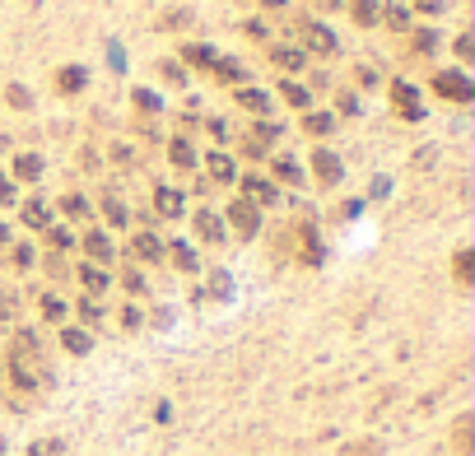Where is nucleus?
<instances>
[{
    "mask_svg": "<svg viewBox=\"0 0 475 456\" xmlns=\"http://www.w3.org/2000/svg\"><path fill=\"white\" fill-rule=\"evenodd\" d=\"M103 317H108V312H103L98 298H79V322H84V331H98Z\"/></svg>",
    "mask_w": 475,
    "mask_h": 456,
    "instance_id": "38",
    "label": "nucleus"
},
{
    "mask_svg": "<svg viewBox=\"0 0 475 456\" xmlns=\"http://www.w3.org/2000/svg\"><path fill=\"white\" fill-rule=\"evenodd\" d=\"M52 89L61 93V98H75V93L88 89V70H84V66H61V70L52 75Z\"/></svg>",
    "mask_w": 475,
    "mask_h": 456,
    "instance_id": "12",
    "label": "nucleus"
},
{
    "mask_svg": "<svg viewBox=\"0 0 475 456\" xmlns=\"http://www.w3.org/2000/svg\"><path fill=\"white\" fill-rule=\"evenodd\" d=\"M210 79L214 84H238V89H243L247 84V66L238 61V56H219V61L210 66Z\"/></svg>",
    "mask_w": 475,
    "mask_h": 456,
    "instance_id": "18",
    "label": "nucleus"
},
{
    "mask_svg": "<svg viewBox=\"0 0 475 456\" xmlns=\"http://www.w3.org/2000/svg\"><path fill=\"white\" fill-rule=\"evenodd\" d=\"M377 19H387V28H391V33H401V37L415 28V14H410V5H401V0H391V5L377 14Z\"/></svg>",
    "mask_w": 475,
    "mask_h": 456,
    "instance_id": "28",
    "label": "nucleus"
},
{
    "mask_svg": "<svg viewBox=\"0 0 475 456\" xmlns=\"http://www.w3.org/2000/svg\"><path fill=\"white\" fill-rule=\"evenodd\" d=\"M47 270H52L56 279H66V275H70V270H66V261H61V256H52V261H47Z\"/></svg>",
    "mask_w": 475,
    "mask_h": 456,
    "instance_id": "59",
    "label": "nucleus"
},
{
    "mask_svg": "<svg viewBox=\"0 0 475 456\" xmlns=\"http://www.w3.org/2000/svg\"><path fill=\"white\" fill-rule=\"evenodd\" d=\"M294 33H299V52L303 56H336L340 52V37L326 28V23H317V19H308V14H294Z\"/></svg>",
    "mask_w": 475,
    "mask_h": 456,
    "instance_id": "1",
    "label": "nucleus"
},
{
    "mask_svg": "<svg viewBox=\"0 0 475 456\" xmlns=\"http://www.w3.org/2000/svg\"><path fill=\"white\" fill-rule=\"evenodd\" d=\"M224 223H233V228H238V238H243V242H252V238L261 233V210H256V205H247L243 196H238V201H229V210H224Z\"/></svg>",
    "mask_w": 475,
    "mask_h": 456,
    "instance_id": "6",
    "label": "nucleus"
},
{
    "mask_svg": "<svg viewBox=\"0 0 475 456\" xmlns=\"http://www.w3.org/2000/svg\"><path fill=\"white\" fill-rule=\"evenodd\" d=\"M265 56H270V66H275V70H285V79H289V75H299V70L308 66V56H303L294 42H275Z\"/></svg>",
    "mask_w": 475,
    "mask_h": 456,
    "instance_id": "13",
    "label": "nucleus"
},
{
    "mask_svg": "<svg viewBox=\"0 0 475 456\" xmlns=\"http://www.w3.org/2000/svg\"><path fill=\"white\" fill-rule=\"evenodd\" d=\"M336 112H340V117H364V103H359L354 89H340L336 93Z\"/></svg>",
    "mask_w": 475,
    "mask_h": 456,
    "instance_id": "42",
    "label": "nucleus"
},
{
    "mask_svg": "<svg viewBox=\"0 0 475 456\" xmlns=\"http://www.w3.org/2000/svg\"><path fill=\"white\" fill-rule=\"evenodd\" d=\"M191 223H196V242H205V247H219L224 238H229V223H224V214H214L210 205H200Z\"/></svg>",
    "mask_w": 475,
    "mask_h": 456,
    "instance_id": "10",
    "label": "nucleus"
},
{
    "mask_svg": "<svg viewBox=\"0 0 475 456\" xmlns=\"http://www.w3.org/2000/svg\"><path fill=\"white\" fill-rule=\"evenodd\" d=\"M280 103L285 107H294V112H308L312 107V93H308V84H299V79H280Z\"/></svg>",
    "mask_w": 475,
    "mask_h": 456,
    "instance_id": "25",
    "label": "nucleus"
},
{
    "mask_svg": "<svg viewBox=\"0 0 475 456\" xmlns=\"http://www.w3.org/2000/svg\"><path fill=\"white\" fill-rule=\"evenodd\" d=\"M126 256H131V261H140V266H159V261H164V238L149 233V228H140V233L126 242Z\"/></svg>",
    "mask_w": 475,
    "mask_h": 456,
    "instance_id": "9",
    "label": "nucleus"
},
{
    "mask_svg": "<svg viewBox=\"0 0 475 456\" xmlns=\"http://www.w3.org/2000/svg\"><path fill=\"white\" fill-rule=\"evenodd\" d=\"M61 349L66 354H75V358H84L88 349H93V331H84V326H61Z\"/></svg>",
    "mask_w": 475,
    "mask_h": 456,
    "instance_id": "23",
    "label": "nucleus"
},
{
    "mask_svg": "<svg viewBox=\"0 0 475 456\" xmlns=\"http://www.w3.org/2000/svg\"><path fill=\"white\" fill-rule=\"evenodd\" d=\"M391 112H396L401 122H424V98L415 84L406 79H391Z\"/></svg>",
    "mask_w": 475,
    "mask_h": 456,
    "instance_id": "5",
    "label": "nucleus"
},
{
    "mask_svg": "<svg viewBox=\"0 0 475 456\" xmlns=\"http://www.w3.org/2000/svg\"><path fill=\"white\" fill-rule=\"evenodd\" d=\"M308 163H312V177H317V187H321V191H336V187L345 182V163H340V158H336L326 145H317V149H312V158H308Z\"/></svg>",
    "mask_w": 475,
    "mask_h": 456,
    "instance_id": "4",
    "label": "nucleus"
},
{
    "mask_svg": "<svg viewBox=\"0 0 475 456\" xmlns=\"http://www.w3.org/2000/svg\"><path fill=\"white\" fill-rule=\"evenodd\" d=\"M61 214H66V219H88L93 205H88V196H79V191H66V196H61Z\"/></svg>",
    "mask_w": 475,
    "mask_h": 456,
    "instance_id": "35",
    "label": "nucleus"
},
{
    "mask_svg": "<svg viewBox=\"0 0 475 456\" xmlns=\"http://www.w3.org/2000/svg\"><path fill=\"white\" fill-rule=\"evenodd\" d=\"M452 452L457 456H471V414H462V419L452 423Z\"/></svg>",
    "mask_w": 475,
    "mask_h": 456,
    "instance_id": "39",
    "label": "nucleus"
},
{
    "mask_svg": "<svg viewBox=\"0 0 475 456\" xmlns=\"http://www.w3.org/2000/svg\"><path fill=\"white\" fill-rule=\"evenodd\" d=\"M429 89L438 93L442 103H471L475 98V79L466 75L462 66H442V70L429 75Z\"/></svg>",
    "mask_w": 475,
    "mask_h": 456,
    "instance_id": "2",
    "label": "nucleus"
},
{
    "mask_svg": "<svg viewBox=\"0 0 475 456\" xmlns=\"http://www.w3.org/2000/svg\"><path fill=\"white\" fill-rule=\"evenodd\" d=\"M299 131L312 135V140H321V135H331L336 131V112H321V107H308L299 117Z\"/></svg>",
    "mask_w": 475,
    "mask_h": 456,
    "instance_id": "20",
    "label": "nucleus"
},
{
    "mask_svg": "<svg viewBox=\"0 0 475 456\" xmlns=\"http://www.w3.org/2000/svg\"><path fill=\"white\" fill-rule=\"evenodd\" d=\"M438 42H442V33H438V28H410V33H406V52L415 56V61L433 56V52H438Z\"/></svg>",
    "mask_w": 475,
    "mask_h": 456,
    "instance_id": "17",
    "label": "nucleus"
},
{
    "mask_svg": "<svg viewBox=\"0 0 475 456\" xmlns=\"http://www.w3.org/2000/svg\"><path fill=\"white\" fill-rule=\"evenodd\" d=\"M471 270H475V252H471V247H457V256H452V279H457V289H471Z\"/></svg>",
    "mask_w": 475,
    "mask_h": 456,
    "instance_id": "30",
    "label": "nucleus"
},
{
    "mask_svg": "<svg viewBox=\"0 0 475 456\" xmlns=\"http://www.w3.org/2000/svg\"><path fill=\"white\" fill-rule=\"evenodd\" d=\"M447 0H410V14H442Z\"/></svg>",
    "mask_w": 475,
    "mask_h": 456,
    "instance_id": "52",
    "label": "nucleus"
},
{
    "mask_svg": "<svg viewBox=\"0 0 475 456\" xmlns=\"http://www.w3.org/2000/svg\"><path fill=\"white\" fill-rule=\"evenodd\" d=\"M168 163H173L177 173H191V168H196V145H191L187 135H173V140H168Z\"/></svg>",
    "mask_w": 475,
    "mask_h": 456,
    "instance_id": "24",
    "label": "nucleus"
},
{
    "mask_svg": "<svg viewBox=\"0 0 475 456\" xmlns=\"http://www.w3.org/2000/svg\"><path fill=\"white\" fill-rule=\"evenodd\" d=\"M0 247H10V223H0Z\"/></svg>",
    "mask_w": 475,
    "mask_h": 456,
    "instance_id": "61",
    "label": "nucleus"
},
{
    "mask_svg": "<svg viewBox=\"0 0 475 456\" xmlns=\"http://www.w3.org/2000/svg\"><path fill=\"white\" fill-rule=\"evenodd\" d=\"M243 33L252 37V42H265V37H270V23H265V19H256V14H252V19H243Z\"/></svg>",
    "mask_w": 475,
    "mask_h": 456,
    "instance_id": "46",
    "label": "nucleus"
},
{
    "mask_svg": "<svg viewBox=\"0 0 475 456\" xmlns=\"http://www.w3.org/2000/svg\"><path fill=\"white\" fill-rule=\"evenodd\" d=\"M140 322H144L140 308H135V303H126V308H122V326H126V331H140Z\"/></svg>",
    "mask_w": 475,
    "mask_h": 456,
    "instance_id": "54",
    "label": "nucleus"
},
{
    "mask_svg": "<svg viewBox=\"0 0 475 456\" xmlns=\"http://www.w3.org/2000/svg\"><path fill=\"white\" fill-rule=\"evenodd\" d=\"M149 205H154L159 219H182V210H187V191L182 187H154Z\"/></svg>",
    "mask_w": 475,
    "mask_h": 456,
    "instance_id": "11",
    "label": "nucleus"
},
{
    "mask_svg": "<svg viewBox=\"0 0 475 456\" xmlns=\"http://www.w3.org/2000/svg\"><path fill=\"white\" fill-rule=\"evenodd\" d=\"M312 5H317V10H321V5H326V10H331V5H340V0H312Z\"/></svg>",
    "mask_w": 475,
    "mask_h": 456,
    "instance_id": "62",
    "label": "nucleus"
},
{
    "mask_svg": "<svg viewBox=\"0 0 475 456\" xmlns=\"http://www.w3.org/2000/svg\"><path fill=\"white\" fill-rule=\"evenodd\" d=\"M28 456H66V443L61 438H42V443L28 447Z\"/></svg>",
    "mask_w": 475,
    "mask_h": 456,
    "instance_id": "45",
    "label": "nucleus"
},
{
    "mask_svg": "<svg viewBox=\"0 0 475 456\" xmlns=\"http://www.w3.org/2000/svg\"><path fill=\"white\" fill-rule=\"evenodd\" d=\"M191 23H196V10H187V5H182V10H164V14H159V28H164V33L191 28Z\"/></svg>",
    "mask_w": 475,
    "mask_h": 456,
    "instance_id": "34",
    "label": "nucleus"
},
{
    "mask_svg": "<svg viewBox=\"0 0 475 456\" xmlns=\"http://www.w3.org/2000/svg\"><path fill=\"white\" fill-rule=\"evenodd\" d=\"M261 5H265L270 14H285V10H289V0H261Z\"/></svg>",
    "mask_w": 475,
    "mask_h": 456,
    "instance_id": "60",
    "label": "nucleus"
},
{
    "mask_svg": "<svg viewBox=\"0 0 475 456\" xmlns=\"http://www.w3.org/2000/svg\"><path fill=\"white\" fill-rule=\"evenodd\" d=\"M317 89H331V79H326V70H317V75H312V84H308V93H317Z\"/></svg>",
    "mask_w": 475,
    "mask_h": 456,
    "instance_id": "58",
    "label": "nucleus"
},
{
    "mask_svg": "<svg viewBox=\"0 0 475 456\" xmlns=\"http://www.w3.org/2000/svg\"><path fill=\"white\" fill-rule=\"evenodd\" d=\"M233 98H238V107L243 112H252V117H261V122H270V93H261L256 84H243V89H233Z\"/></svg>",
    "mask_w": 475,
    "mask_h": 456,
    "instance_id": "14",
    "label": "nucleus"
},
{
    "mask_svg": "<svg viewBox=\"0 0 475 456\" xmlns=\"http://www.w3.org/2000/svg\"><path fill=\"white\" fill-rule=\"evenodd\" d=\"M377 14H382V5H377V0H350V19L359 23V28H377Z\"/></svg>",
    "mask_w": 475,
    "mask_h": 456,
    "instance_id": "29",
    "label": "nucleus"
},
{
    "mask_svg": "<svg viewBox=\"0 0 475 456\" xmlns=\"http://www.w3.org/2000/svg\"><path fill=\"white\" fill-rule=\"evenodd\" d=\"M14 312H19V298H14V293H0V322H10Z\"/></svg>",
    "mask_w": 475,
    "mask_h": 456,
    "instance_id": "56",
    "label": "nucleus"
},
{
    "mask_svg": "<svg viewBox=\"0 0 475 456\" xmlns=\"http://www.w3.org/2000/svg\"><path fill=\"white\" fill-rule=\"evenodd\" d=\"M122 289L131 293V298H135V293H144V275H140L135 266H131V270H122Z\"/></svg>",
    "mask_w": 475,
    "mask_h": 456,
    "instance_id": "48",
    "label": "nucleus"
},
{
    "mask_svg": "<svg viewBox=\"0 0 475 456\" xmlns=\"http://www.w3.org/2000/svg\"><path fill=\"white\" fill-rule=\"evenodd\" d=\"M233 187L243 191V201L256 205V210H270V205H280V187L270 177H261V173H247V177H238Z\"/></svg>",
    "mask_w": 475,
    "mask_h": 456,
    "instance_id": "3",
    "label": "nucleus"
},
{
    "mask_svg": "<svg viewBox=\"0 0 475 456\" xmlns=\"http://www.w3.org/2000/svg\"><path fill=\"white\" fill-rule=\"evenodd\" d=\"M131 107L144 112V117H159V112H164V98H159L154 89H135V93H131Z\"/></svg>",
    "mask_w": 475,
    "mask_h": 456,
    "instance_id": "37",
    "label": "nucleus"
},
{
    "mask_svg": "<svg viewBox=\"0 0 475 456\" xmlns=\"http://www.w3.org/2000/svg\"><path fill=\"white\" fill-rule=\"evenodd\" d=\"M0 456H5V438H0Z\"/></svg>",
    "mask_w": 475,
    "mask_h": 456,
    "instance_id": "63",
    "label": "nucleus"
},
{
    "mask_svg": "<svg viewBox=\"0 0 475 456\" xmlns=\"http://www.w3.org/2000/svg\"><path fill=\"white\" fill-rule=\"evenodd\" d=\"M5 103H10L14 112H33V89H28V84H19V79H14V84H5Z\"/></svg>",
    "mask_w": 475,
    "mask_h": 456,
    "instance_id": "33",
    "label": "nucleus"
},
{
    "mask_svg": "<svg viewBox=\"0 0 475 456\" xmlns=\"http://www.w3.org/2000/svg\"><path fill=\"white\" fill-rule=\"evenodd\" d=\"M42 173H47V163H42V154H33V149L14 154V163H10V182H38Z\"/></svg>",
    "mask_w": 475,
    "mask_h": 456,
    "instance_id": "16",
    "label": "nucleus"
},
{
    "mask_svg": "<svg viewBox=\"0 0 475 456\" xmlns=\"http://www.w3.org/2000/svg\"><path fill=\"white\" fill-rule=\"evenodd\" d=\"M238 154H243V158H252V163H256V158H265V154H270V145H265V140H261L256 131H247L243 140H238Z\"/></svg>",
    "mask_w": 475,
    "mask_h": 456,
    "instance_id": "40",
    "label": "nucleus"
},
{
    "mask_svg": "<svg viewBox=\"0 0 475 456\" xmlns=\"http://www.w3.org/2000/svg\"><path fill=\"white\" fill-rule=\"evenodd\" d=\"M47 247H52V252L61 256V252H75V247H79V238L70 233V228H61V223H52V228H47Z\"/></svg>",
    "mask_w": 475,
    "mask_h": 456,
    "instance_id": "36",
    "label": "nucleus"
},
{
    "mask_svg": "<svg viewBox=\"0 0 475 456\" xmlns=\"http://www.w3.org/2000/svg\"><path fill=\"white\" fill-rule=\"evenodd\" d=\"M294 252H299L303 266H321V261H326V242H321V233L312 223H299V228H294Z\"/></svg>",
    "mask_w": 475,
    "mask_h": 456,
    "instance_id": "7",
    "label": "nucleus"
},
{
    "mask_svg": "<svg viewBox=\"0 0 475 456\" xmlns=\"http://www.w3.org/2000/svg\"><path fill=\"white\" fill-rule=\"evenodd\" d=\"M350 79H354V84H364V89H373V84H377V70H373V66H364V61H359V66L350 70Z\"/></svg>",
    "mask_w": 475,
    "mask_h": 456,
    "instance_id": "50",
    "label": "nucleus"
},
{
    "mask_svg": "<svg viewBox=\"0 0 475 456\" xmlns=\"http://www.w3.org/2000/svg\"><path fill=\"white\" fill-rule=\"evenodd\" d=\"M205 131H210L214 140H229V135H233V126L224 122V117H210V122H205Z\"/></svg>",
    "mask_w": 475,
    "mask_h": 456,
    "instance_id": "55",
    "label": "nucleus"
},
{
    "mask_svg": "<svg viewBox=\"0 0 475 456\" xmlns=\"http://www.w3.org/2000/svg\"><path fill=\"white\" fill-rule=\"evenodd\" d=\"M159 75H164L168 84H187V66H182V61H173V56H164V61H159Z\"/></svg>",
    "mask_w": 475,
    "mask_h": 456,
    "instance_id": "44",
    "label": "nucleus"
},
{
    "mask_svg": "<svg viewBox=\"0 0 475 456\" xmlns=\"http://www.w3.org/2000/svg\"><path fill=\"white\" fill-rule=\"evenodd\" d=\"M164 256L182 270V275H196V270H200V256H196V247H191V242H168Z\"/></svg>",
    "mask_w": 475,
    "mask_h": 456,
    "instance_id": "26",
    "label": "nucleus"
},
{
    "mask_svg": "<svg viewBox=\"0 0 475 456\" xmlns=\"http://www.w3.org/2000/svg\"><path fill=\"white\" fill-rule=\"evenodd\" d=\"M177 56H182V66H187V70L191 66H196V70H210L224 52H214V47H205V42H182V47H177Z\"/></svg>",
    "mask_w": 475,
    "mask_h": 456,
    "instance_id": "19",
    "label": "nucleus"
},
{
    "mask_svg": "<svg viewBox=\"0 0 475 456\" xmlns=\"http://www.w3.org/2000/svg\"><path fill=\"white\" fill-rule=\"evenodd\" d=\"M19 223H23V228H33V233H47V228H52V205H47V201L19 205Z\"/></svg>",
    "mask_w": 475,
    "mask_h": 456,
    "instance_id": "22",
    "label": "nucleus"
},
{
    "mask_svg": "<svg viewBox=\"0 0 475 456\" xmlns=\"http://www.w3.org/2000/svg\"><path fill=\"white\" fill-rule=\"evenodd\" d=\"M0 205L10 210V205H19V187L10 182V173H0Z\"/></svg>",
    "mask_w": 475,
    "mask_h": 456,
    "instance_id": "47",
    "label": "nucleus"
},
{
    "mask_svg": "<svg viewBox=\"0 0 475 456\" xmlns=\"http://www.w3.org/2000/svg\"><path fill=\"white\" fill-rule=\"evenodd\" d=\"M79 247H84V256L93 261V266H103V270L117 261V242L108 238V228H88V233L79 238Z\"/></svg>",
    "mask_w": 475,
    "mask_h": 456,
    "instance_id": "8",
    "label": "nucleus"
},
{
    "mask_svg": "<svg viewBox=\"0 0 475 456\" xmlns=\"http://www.w3.org/2000/svg\"><path fill=\"white\" fill-rule=\"evenodd\" d=\"M103 219H108L112 228H126V223H131V210H126L117 196H108V201H103Z\"/></svg>",
    "mask_w": 475,
    "mask_h": 456,
    "instance_id": "41",
    "label": "nucleus"
},
{
    "mask_svg": "<svg viewBox=\"0 0 475 456\" xmlns=\"http://www.w3.org/2000/svg\"><path fill=\"white\" fill-rule=\"evenodd\" d=\"M340 456H382V438H354Z\"/></svg>",
    "mask_w": 475,
    "mask_h": 456,
    "instance_id": "43",
    "label": "nucleus"
},
{
    "mask_svg": "<svg viewBox=\"0 0 475 456\" xmlns=\"http://www.w3.org/2000/svg\"><path fill=\"white\" fill-rule=\"evenodd\" d=\"M205 173H210V182L214 187H233V182H238V163H233L229 154H205Z\"/></svg>",
    "mask_w": 475,
    "mask_h": 456,
    "instance_id": "21",
    "label": "nucleus"
},
{
    "mask_svg": "<svg viewBox=\"0 0 475 456\" xmlns=\"http://www.w3.org/2000/svg\"><path fill=\"white\" fill-rule=\"evenodd\" d=\"M5 266H10V270H33V266H38V252H33L28 242L5 247Z\"/></svg>",
    "mask_w": 475,
    "mask_h": 456,
    "instance_id": "32",
    "label": "nucleus"
},
{
    "mask_svg": "<svg viewBox=\"0 0 475 456\" xmlns=\"http://www.w3.org/2000/svg\"><path fill=\"white\" fill-rule=\"evenodd\" d=\"M433 158H442V149H438V145H424L420 154L410 158V168H415V173H424V163H433Z\"/></svg>",
    "mask_w": 475,
    "mask_h": 456,
    "instance_id": "51",
    "label": "nucleus"
},
{
    "mask_svg": "<svg viewBox=\"0 0 475 456\" xmlns=\"http://www.w3.org/2000/svg\"><path fill=\"white\" fill-rule=\"evenodd\" d=\"M75 275H79V284H84V298H103V293L112 289V275L103 266H93V261H84Z\"/></svg>",
    "mask_w": 475,
    "mask_h": 456,
    "instance_id": "15",
    "label": "nucleus"
},
{
    "mask_svg": "<svg viewBox=\"0 0 475 456\" xmlns=\"http://www.w3.org/2000/svg\"><path fill=\"white\" fill-rule=\"evenodd\" d=\"M108 158H112L117 168H135V149H126V145H112V149H108Z\"/></svg>",
    "mask_w": 475,
    "mask_h": 456,
    "instance_id": "53",
    "label": "nucleus"
},
{
    "mask_svg": "<svg viewBox=\"0 0 475 456\" xmlns=\"http://www.w3.org/2000/svg\"><path fill=\"white\" fill-rule=\"evenodd\" d=\"M452 52H457V61H462V66H466V61H471V56H475V33H462V37H457V42H452Z\"/></svg>",
    "mask_w": 475,
    "mask_h": 456,
    "instance_id": "49",
    "label": "nucleus"
},
{
    "mask_svg": "<svg viewBox=\"0 0 475 456\" xmlns=\"http://www.w3.org/2000/svg\"><path fill=\"white\" fill-rule=\"evenodd\" d=\"M38 308H42V317H47V322H56V326H66V317H70V303L61 298V293H42Z\"/></svg>",
    "mask_w": 475,
    "mask_h": 456,
    "instance_id": "31",
    "label": "nucleus"
},
{
    "mask_svg": "<svg viewBox=\"0 0 475 456\" xmlns=\"http://www.w3.org/2000/svg\"><path fill=\"white\" fill-rule=\"evenodd\" d=\"M270 173H275V182H289V187H303V163L294 154H275L270 158Z\"/></svg>",
    "mask_w": 475,
    "mask_h": 456,
    "instance_id": "27",
    "label": "nucleus"
},
{
    "mask_svg": "<svg viewBox=\"0 0 475 456\" xmlns=\"http://www.w3.org/2000/svg\"><path fill=\"white\" fill-rule=\"evenodd\" d=\"M210 293H229V275H224V270H214V279H210Z\"/></svg>",
    "mask_w": 475,
    "mask_h": 456,
    "instance_id": "57",
    "label": "nucleus"
}]
</instances>
